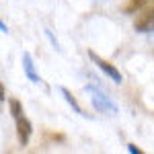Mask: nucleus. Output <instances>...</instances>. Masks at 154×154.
Segmentation results:
<instances>
[{
    "instance_id": "nucleus-2",
    "label": "nucleus",
    "mask_w": 154,
    "mask_h": 154,
    "mask_svg": "<svg viewBox=\"0 0 154 154\" xmlns=\"http://www.w3.org/2000/svg\"><path fill=\"white\" fill-rule=\"evenodd\" d=\"M86 93L91 95V103L99 113H117V105L113 103V99L95 84H86Z\"/></svg>"
},
{
    "instance_id": "nucleus-8",
    "label": "nucleus",
    "mask_w": 154,
    "mask_h": 154,
    "mask_svg": "<svg viewBox=\"0 0 154 154\" xmlns=\"http://www.w3.org/2000/svg\"><path fill=\"white\" fill-rule=\"evenodd\" d=\"M128 150H130V152H138V154H142V150H140V148H136V146H134V144H128Z\"/></svg>"
},
{
    "instance_id": "nucleus-5",
    "label": "nucleus",
    "mask_w": 154,
    "mask_h": 154,
    "mask_svg": "<svg viewBox=\"0 0 154 154\" xmlns=\"http://www.w3.org/2000/svg\"><path fill=\"white\" fill-rule=\"evenodd\" d=\"M23 70L27 74V78L31 80V82H41V78H39V74L35 72V66H33V58H31V54L29 51H25L23 54Z\"/></svg>"
},
{
    "instance_id": "nucleus-3",
    "label": "nucleus",
    "mask_w": 154,
    "mask_h": 154,
    "mask_svg": "<svg viewBox=\"0 0 154 154\" xmlns=\"http://www.w3.org/2000/svg\"><path fill=\"white\" fill-rule=\"evenodd\" d=\"M134 29L140 33H152L154 31V0H148L138 11V17L134 21Z\"/></svg>"
},
{
    "instance_id": "nucleus-4",
    "label": "nucleus",
    "mask_w": 154,
    "mask_h": 154,
    "mask_svg": "<svg viewBox=\"0 0 154 154\" xmlns=\"http://www.w3.org/2000/svg\"><path fill=\"white\" fill-rule=\"evenodd\" d=\"M88 58H91L93 62H95V64H97V68H99V70L103 72V74H105L107 78H111V80H113L115 84H121L123 76H121V72H119L117 68H115V66L111 64V62H107V60H103L101 56H97L95 51H88Z\"/></svg>"
},
{
    "instance_id": "nucleus-7",
    "label": "nucleus",
    "mask_w": 154,
    "mask_h": 154,
    "mask_svg": "<svg viewBox=\"0 0 154 154\" xmlns=\"http://www.w3.org/2000/svg\"><path fill=\"white\" fill-rule=\"evenodd\" d=\"M146 2H148V0H130L128 6H125V12H138Z\"/></svg>"
},
{
    "instance_id": "nucleus-6",
    "label": "nucleus",
    "mask_w": 154,
    "mask_h": 154,
    "mask_svg": "<svg viewBox=\"0 0 154 154\" xmlns=\"http://www.w3.org/2000/svg\"><path fill=\"white\" fill-rule=\"evenodd\" d=\"M60 91H62V95H64V99L68 101V105H70L72 109H74V111L78 113V115H86V113H84V111H82V107L78 105V101L74 99V95H72V93H70V91H68V88H66V86H62Z\"/></svg>"
},
{
    "instance_id": "nucleus-1",
    "label": "nucleus",
    "mask_w": 154,
    "mask_h": 154,
    "mask_svg": "<svg viewBox=\"0 0 154 154\" xmlns=\"http://www.w3.org/2000/svg\"><path fill=\"white\" fill-rule=\"evenodd\" d=\"M8 107H11V115H12V119H14V125H17L19 142H21V146H27L29 140H31V134H33V125H31V121L25 115L21 101L11 99V101H8Z\"/></svg>"
},
{
    "instance_id": "nucleus-9",
    "label": "nucleus",
    "mask_w": 154,
    "mask_h": 154,
    "mask_svg": "<svg viewBox=\"0 0 154 154\" xmlns=\"http://www.w3.org/2000/svg\"><path fill=\"white\" fill-rule=\"evenodd\" d=\"M4 99H6V93H4V86L0 82V101H4Z\"/></svg>"
},
{
    "instance_id": "nucleus-10",
    "label": "nucleus",
    "mask_w": 154,
    "mask_h": 154,
    "mask_svg": "<svg viewBox=\"0 0 154 154\" xmlns=\"http://www.w3.org/2000/svg\"><path fill=\"white\" fill-rule=\"evenodd\" d=\"M0 31H4V33H6V25L2 23V21H0Z\"/></svg>"
}]
</instances>
